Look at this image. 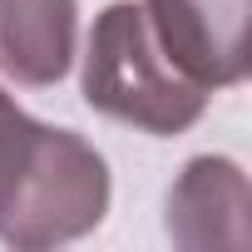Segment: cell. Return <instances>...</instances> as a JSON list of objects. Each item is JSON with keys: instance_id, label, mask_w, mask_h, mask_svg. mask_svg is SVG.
Returning <instances> with one entry per match:
<instances>
[{"instance_id": "obj_1", "label": "cell", "mask_w": 252, "mask_h": 252, "mask_svg": "<svg viewBox=\"0 0 252 252\" xmlns=\"http://www.w3.org/2000/svg\"><path fill=\"white\" fill-rule=\"evenodd\" d=\"M109 163L74 129L30 119L0 89V242L20 252L94 232L109 213Z\"/></svg>"}, {"instance_id": "obj_5", "label": "cell", "mask_w": 252, "mask_h": 252, "mask_svg": "<svg viewBox=\"0 0 252 252\" xmlns=\"http://www.w3.org/2000/svg\"><path fill=\"white\" fill-rule=\"evenodd\" d=\"M79 40V0H0V74L50 89L69 74Z\"/></svg>"}, {"instance_id": "obj_2", "label": "cell", "mask_w": 252, "mask_h": 252, "mask_svg": "<svg viewBox=\"0 0 252 252\" xmlns=\"http://www.w3.org/2000/svg\"><path fill=\"white\" fill-rule=\"evenodd\" d=\"M79 89L94 114L158 139L193 129L208 109V89H198L163 55L144 5H134V0H114L99 10L84 45Z\"/></svg>"}, {"instance_id": "obj_3", "label": "cell", "mask_w": 252, "mask_h": 252, "mask_svg": "<svg viewBox=\"0 0 252 252\" xmlns=\"http://www.w3.org/2000/svg\"><path fill=\"white\" fill-rule=\"evenodd\" d=\"M144 15L198 89L213 94L247 79V0H144Z\"/></svg>"}, {"instance_id": "obj_4", "label": "cell", "mask_w": 252, "mask_h": 252, "mask_svg": "<svg viewBox=\"0 0 252 252\" xmlns=\"http://www.w3.org/2000/svg\"><path fill=\"white\" fill-rule=\"evenodd\" d=\"M168 237L188 252L252 242V188L247 173L222 154H198L183 163L178 183L168 188Z\"/></svg>"}]
</instances>
